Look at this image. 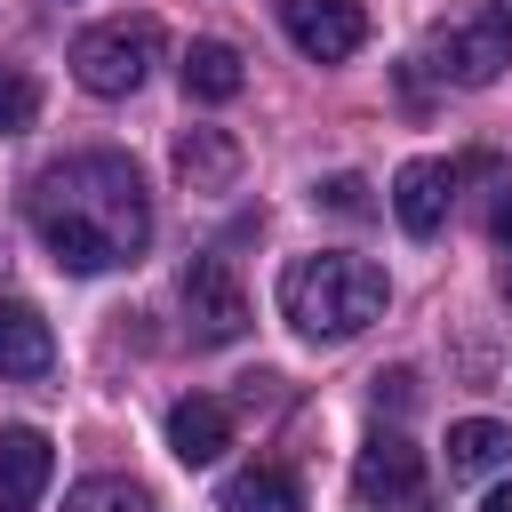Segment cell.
Returning a JSON list of instances; mask_svg holds the SVG:
<instances>
[{
    "instance_id": "1",
    "label": "cell",
    "mask_w": 512,
    "mask_h": 512,
    "mask_svg": "<svg viewBox=\"0 0 512 512\" xmlns=\"http://www.w3.org/2000/svg\"><path fill=\"white\" fill-rule=\"evenodd\" d=\"M24 208H32V232L48 240V256L80 280L136 264L152 240V192L128 152H72V160L40 168Z\"/></svg>"
},
{
    "instance_id": "2",
    "label": "cell",
    "mask_w": 512,
    "mask_h": 512,
    "mask_svg": "<svg viewBox=\"0 0 512 512\" xmlns=\"http://www.w3.org/2000/svg\"><path fill=\"white\" fill-rule=\"evenodd\" d=\"M384 264L368 256H344V248H320V256H296L280 272V312L312 336V344H344L360 336L368 320H384Z\"/></svg>"
},
{
    "instance_id": "3",
    "label": "cell",
    "mask_w": 512,
    "mask_h": 512,
    "mask_svg": "<svg viewBox=\"0 0 512 512\" xmlns=\"http://www.w3.org/2000/svg\"><path fill=\"white\" fill-rule=\"evenodd\" d=\"M160 24L152 16H112V24H88L80 40H72V80L88 88V96H136L144 88V72L160 64Z\"/></svg>"
},
{
    "instance_id": "4",
    "label": "cell",
    "mask_w": 512,
    "mask_h": 512,
    "mask_svg": "<svg viewBox=\"0 0 512 512\" xmlns=\"http://www.w3.org/2000/svg\"><path fill=\"white\" fill-rule=\"evenodd\" d=\"M504 64H512V8L504 0H480L464 24H448L432 40V72L456 80V88H488Z\"/></svg>"
},
{
    "instance_id": "5",
    "label": "cell",
    "mask_w": 512,
    "mask_h": 512,
    "mask_svg": "<svg viewBox=\"0 0 512 512\" xmlns=\"http://www.w3.org/2000/svg\"><path fill=\"white\" fill-rule=\"evenodd\" d=\"M176 304H184L192 344H240L248 336V296H240V272L224 256H192L176 280Z\"/></svg>"
},
{
    "instance_id": "6",
    "label": "cell",
    "mask_w": 512,
    "mask_h": 512,
    "mask_svg": "<svg viewBox=\"0 0 512 512\" xmlns=\"http://www.w3.org/2000/svg\"><path fill=\"white\" fill-rule=\"evenodd\" d=\"M352 496L376 512H392V504H416L424 496V448L408 440V432H368L360 440V456H352Z\"/></svg>"
},
{
    "instance_id": "7",
    "label": "cell",
    "mask_w": 512,
    "mask_h": 512,
    "mask_svg": "<svg viewBox=\"0 0 512 512\" xmlns=\"http://www.w3.org/2000/svg\"><path fill=\"white\" fill-rule=\"evenodd\" d=\"M280 32L312 56V64H344L368 40V8L360 0H280Z\"/></svg>"
},
{
    "instance_id": "8",
    "label": "cell",
    "mask_w": 512,
    "mask_h": 512,
    "mask_svg": "<svg viewBox=\"0 0 512 512\" xmlns=\"http://www.w3.org/2000/svg\"><path fill=\"white\" fill-rule=\"evenodd\" d=\"M448 200H456V168L448 160H408L392 176V216H400L408 240H432L448 224Z\"/></svg>"
},
{
    "instance_id": "9",
    "label": "cell",
    "mask_w": 512,
    "mask_h": 512,
    "mask_svg": "<svg viewBox=\"0 0 512 512\" xmlns=\"http://www.w3.org/2000/svg\"><path fill=\"white\" fill-rule=\"evenodd\" d=\"M48 480H56V448H48V432L8 424V432H0V512H32V504L48 496Z\"/></svg>"
},
{
    "instance_id": "10",
    "label": "cell",
    "mask_w": 512,
    "mask_h": 512,
    "mask_svg": "<svg viewBox=\"0 0 512 512\" xmlns=\"http://www.w3.org/2000/svg\"><path fill=\"white\" fill-rule=\"evenodd\" d=\"M48 368H56V336H48V320H40L24 296H0V376L40 384Z\"/></svg>"
},
{
    "instance_id": "11",
    "label": "cell",
    "mask_w": 512,
    "mask_h": 512,
    "mask_svg": "<svg viewBox=\"0 0 512 512\" xmlns=\"http://www.w3.org/2000/svg\"><path fill=\"white\" fill-rule=\"evenodd\" d=\"M168 448H176V464H216V456L232 448V408L208 400V392L176 400V408H168Z\"/></svg>"
},
{
    "instance_id": "12",
    "label": "cell",
    "mask_w": 512,
    "mask_h": 512,
    "mask_svg": "<svg viewBox=\"0 0 512 512\" xmlns=\"http://www.w3.org/2000/svg\"><path fill=\"white\" fill-rule=\"evenodd\" d=\"M176 176H184L192 192H232L240 144H232L224 128H184V136H176Z\"/></svg>"
},
{
    "instance_id": "13",
    "label": "cell",
    "mask_w": 512,
    "mask_h": 512,
    "mask_svg": "<svg viewBox=\"0 0 512 512\" xmlns=\"http://www.w3.org/2000/svg\"><path fill=\"white\" fill-rule=\"evenodd\" d=\"M240 88H248V64H240L232 40H192V48H184V96H200V104H232Z\"/></svg>"
},
{
    "instance_id": "14",
    "label": "cell",
    "mask_w": 512,
    "mask_h": 512,
    "mask_svg": "<svg viewBox=\"0 0 512 512\" xmlns=\"http://www.w3.org/2000/svg\"><path fill=\"white\" fill-rule=\"evenodd\" d=\"M496 464H512V424H496V416L448 424V480H480Z\"/></svg>"
},
{
    "instance_id": "15",
    "label": "cell",
    "mask_w": 512,
    "mask_h": 512,
    "mask_svg": "<svg viewBox=\"0 0 512 512\" xmlns=\"http://www.w3.org/2000/svg\"><path fill=\"white\" fill-rule=\"evenodd\" d=\"M216 512H304V488H296L288 464H248V472L224 480Z\"/></svg>"
},
{
    "instance_id": "16",
    "label": "cell",
    "mask_w": 512,
    "mask_h": 512,
    "mask_svg": "<svg viewBox=\"0 0 512 512\" xmlns=\"http://www.w3.org/2000/svg\"><path fill=\"white\" fill-rule=\"evenodd\" d=\"M40 120V80L24 64H0V136H24Z\"/></svg>"
},
{
    "instance_id": "17",
    "label": "cell",
    "mask_w": 512,
    "mask_h": 512,
    "mask_svg": "<svg viewBox=\"0 0 512 512\" xmlns=\"http://www.w3.org/2000/svg\"><path fill=\"white\" fill-rule=\"evenodd\" d=\"M64 512H144V488H136V480L96 472V480H80V488L64 496Z\"/></svg>"
},
{
    "instance_id": "18",
    "label": "cell",
    "mask_w": 512,
    "mask_h": 512,
    "mask_svg": "<svg viewBox=\"0 0 512 512\" xmlns=\"http://www.w3.org/2000/svg\"><path fill=\"white\" fill-rule=\"evenodd\" d=\"M320 200H328L336 216H376V200H368V184H360V176H328V184H320Z\"/></svg>"
},
{
    "instance_id": "19",
    "label": "cell",
    "mask_w": 512,
    "mask_h": 512,
    "mask_svg": "<svg viewBox=\"0 0 512 512\" xmlns=\"http://www.w3.org/2000/svg\"><path fill=\"white\" fill-rule=\"evenodd\" d=\"M384 400H392V408H408V400H416V376H408V368L376 376V408H384Z\"/></svg>"
},
{
    "instance_id": "20",
    "label": "cell",
    "mask_w": 512,
    "mask_h": 512,
    "mask_svg": "<svg viewBox=\"0 0 512 512\" xmlns=\"http://www.w3.org/2000/svg\"><path fill=\"white\" fill-rule=\"evenodd\" d=\"M488 232H496V248H504V256H512V184H504V192H496V208H488Z\"/></svg>"
},
{
    "instance_id": "21",
    "label": "cell",
    "mask_w": 512,
    "mask_h": 512,
    "mask_svg": "<svg viewBox=\"0 0 512 512\" xmlns=\"http://www.w3.org/2000/svg\"><path fill=\"white\" fill-rule=\"evenodd\" d=\"M480 512H512V480H504V488H488V496H480Z\"/></svg>"
}]
</instances>
